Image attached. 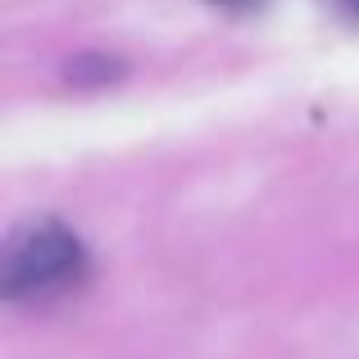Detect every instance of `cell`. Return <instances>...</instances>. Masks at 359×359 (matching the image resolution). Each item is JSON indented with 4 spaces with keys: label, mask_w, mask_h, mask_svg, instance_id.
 Masks as SVG:
<instances>
[{
    "label": "cell",
    "mask_w": 359,
    "mask_h": 359,
    "mask_svg": "<svg viewBox=\"0 0 359 359\" xmlns=\"http://www.w3.org/2000/svg\"><path fill=\"white\" fill-rule=\"evenodd\" d=\"M82 278H87V245L55 219L14 232L0 259V296L14 305H46L55 296H69Z\"/></svg>",
    "instance_id": "6da1fadb"
},
{
    "label": "cell",
    "mask_w": 359,
    "mask_h": 359,
    "mask_svg": "<svg viewBox=\"0 0 359 359\" xmlns=\"http://www.w3.org/2000/svg\"><path fill=\"white\" fill-rule=\"evenodd\" d=\"M118 73H123L118 60H105V55H82V60H73L69 78L78 82V87H100V82L118 78Z\"/></svg>",
    "instance_id": "7a4b0ae2"
},
{
    "label": "cell",
    "mask_w": 359,
    "mask_h": 359,
    "mask_svg": "<svg viewBox=\"0 0 359 359\" xmlns=\"http://www.w3.org/2000/svg\"><path fill=\"white\" fill-rule=\"evenodd\" d=\"M210 5H219V9H255V5H264V0H210Z\"/></svg>",
    "instance_id": "3957f363"
},
{
    "label": "cell",
    "mask_w": 359,
    "mask_h": 359,
    "mask_svg": "<svg viewBox=\"0 0 359 359\" xmlns=\"http://www.w3.org/2000/svg\"><path fill=\"white\" fill-rule=\"evenodd\" d=\"M337 9H341L346 18H355V23H359V0H337Z\"/></svg>",
    "instance_id": "277c9868"
}]
</instances>
